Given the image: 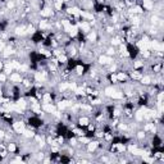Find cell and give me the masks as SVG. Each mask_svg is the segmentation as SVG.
<instances>
[{"label": "cell", "instance_id": "11", "mask_svg": "<svg viewBox=\"0 0 164 164\" xmlns=\"http://www.w3.org/2000/svg\"><path fill=\"white\" fill-rule=\"evenodd\" d=\"M142 7L146 10H151L154 9V1L153 0H142Z\"/></svg>", "mask_w": 164, "mask_h": 164}, {"label": "cell", "instance_id": "9", "mask_svg": "<svg viewBox=\"0 0 164 164\" xmlns=\"http://www.w3.org/2000/svg\"><path fill=\"white\" fill-rule=\"evenodd\" d=\"M39 28L41 30V31H48V30L51 28V24L49 23L48 21L42 19V21H40V22H39Z\"/></svg>", "mask_w": 164, "mask_h": 164}, {"label": "cell", "instance_id": "17", "mask_svg": "<svg viewBox=\"0 0 164 164\" xmlns=\"http://www.w3.org/2000/svg\"><path fill=\"white\" fill-rule=\"evenodd\" d=\"M75 72L77 76H82L83 73H85V67L82 66V64H77V66L75 67Z\"/></svg>", "mask_w": 164, "mask_h": 164}, {"label": "cell", "instance_id": "27", "mask_svg": "<svg viewBox=\"0 0 164 164\" xmlns=\"http://www.w3.org/2000/svg\"><path fill=\"white\" fill-rule=\"evenodd\" d=\"M163 100V91H159L158 94V101H162Z\"/></svg>", "mask_w": 164, "mask_h": 164}, {"label": "cell", "instance_id": "13", "mask_svg": "<svg viewBox=\"0 0 164 164\" xmlns=\"http://www.w3.org/2000/svg\"><path fill=\"white\" fill-rule=\"evenodd\" d=\"M57 60H58V63H59V64H66L68 62L67 54H66V53H60V54L57 57Z\"/></svg>", "mask_w": 164, "mask_h": 164}, {"label": "cell", "instance_id": "16", "mask_svg": "<svg viewBox=\"0 0 164 164\" xmlns=\"http://www.w3.org/2000/svg\"><path fill=\"white\" fill-rule=\"evenodd\" d=\"M140 82L144 86H149V85H151V82H153V78H151V76H142Z\"/></svg>", "mask_w": 164, "mask_h": 164}, {"label": "cell", "instance_id": "6", "mask_svg": "<svg viewBox=\"0 0 164 164\" xmlns=\"http://www.w3.org/2000/svg\"><path fill=\"white\" fill-rule=\"evenodd\" d=\"M40 15L44 18H49V17H51V15H54V12H53V9L50 7H44L40 10Z\"/></svg>", "mask_w": 164, "mask_h": 164}, {"label": "cell", "instance_id": "24", "mask_svg": "<svg viewBox=\"0 0 164 164\" xmlns=\"http://www.w3.org/2000/svg\"><path fill=\"white\" fill-rule=\"evenodd\" d=\"M7 78H8V76L5 75L4 72H0V82H1V83L7 82Z\"/></svg>", "mask_w": 164, "mask_h": 164}, {"label": "cell", "instance_id": "14", "mask_svg": "<svg viewBox=\"0 0 164 164\" xmlns=\"http://www.w3.org/2000/svg\"><path fill=\"white\" fill-rule=\"evenodd\" d=\"M127 80H128V76H127L126 72H119L117 73V81L118 82H127Z\"/></svg>", "mask_w": 164, "mask_h": 164}, {"label": "cell", "instance_id": "15", "mask_svg": "<svg viewBox=\"0 0 164 164\" xmlns=\"http://www.w3.org/2000/svg\"><path fill=\"white\" fill-rule=\"evenodd\" d=\"M35 135L36 134L32 131V129H26V128H24V131L22 132V136L24 138H27V140H28V138H33V137H35Z\"/></svg>", "mask_w": 164, "mask_h": 164}, {"label": "cell", "instance_id": "12", "mask_svg": "<svg viewBox=\"0 0 164 164\" xmlns=\"http://www.w3.org/2000/svg\"><path fill=\"white\" fill-rule=\"evenodd\" d=\"M129 76H131V78L134 80V81H140L141 77H142V73L140 72V71H137V69H134Z\"/></svg>", "mask_w": 164, "mask_h": 164}, {"label": "cell", "instance_id": "21", "mask_svg": "<svg viewBox=\"0 0 164 164\" xmlns=\"http://www.w3.org/2000/svg\"><path fill=\"white\" fill-rule=\"evenodd\" d=\"M136 137H137L138 140H144V138L146 137V132H145L144 129H142V131H138L137 134H136Z\"/></svg>", "mask_w": 164, "mask_h": 164}, {"label": "cell", "instance_id": "7", "mask_svg": "<svg viewBox=\"0 0 164 164\" xmlns=\"http://www.w3.org/2000/svg\"><path fill=\"white\" fill-rule=\"evenodd\" d=\"M144 131L146 132H150V134H155L156 132V125L155 123H153V122H150V123H146V125L144 126Z\"/></svg>", "mask_w": 164, "mask_h": 164}, {"label": "cell", "instance_id": "4", "mask_svg": "<svg viewBox=\"0 0 164 164\" xmlns=\"http://www.w3.org/2000/svg\"><path fill=\"white\" fill-rule=\"evenodd\" d=\"M77 27H78V30L83 31L85 33H87L91 31V24H90V22H87V21H82V22H78L77 23Z\"/></svg>", "mask_w": 164, "mask_h": 164}, {"label": "cell", "instance_id": "19", "mask_svg": "<svg viewBox=\"0 0 164 164\" xmlns=\"http://www.w3.org/2000/svg\"><path fill=\"white\" fill-rule=\"evenodd\" d=\"M141 68H144V62L142 60H135L134 62V69H141Z\"/></svg>", "mask_w": 164, "mask_h": 164}, {"label": "cell", "instance_id": "18", "mask_svg": "<svg viewBox=\"0 0 164 164\" xmlns=\"http://www.w3.org/2000/svg\"><path fill=\"white\" fill-rule=\"evenodd\" d=\"M7 150H8V153H15V151H17V144H15V142H9L8 144V146H7Z\"/></svg>", "mask_w": 164, "mask_h": 164}, {"label": "cell", "instance_id": "10", "mask_svg": "<svg viewBox=\"0 0 164 164\" xmlns=\"http://www.w3.org/2000/svg\"><path fill=\"white\" fill-rule=\"evenodd\" d=\"M77 123H78L80 127H86L90 123V118L89 117H78V119H77Z\"/></svg>", "mask_w": 164, "mask_h": 164}, {"label": "cell", "instance_id": "5", "mask_svg": "<svg viewBox=\"0 0 164 164\" xmlns=\"http://www.w3.org/2000/svg\"><path fill=\"white\" fill-rule=\"evenodd\" d=\"M9 80L13 83H21L22 82V76H21L19 72H12L10 75H9Z\"/></svg>", "mask_w": 164, "mask_h": 164}, {"label": "cell", "instance_id": "28", "mask_svg": "<svg viewBox=\"0 0 164 164\" xmlns=\"http://www.w3.org/2000/svg\"><path fill=\"white\" fill-rule=\"evenodd\" d=\"M3 68H4V63H3V62H1V60H0V71H1V69H3Z\"/></svg>", "mask_w": 164, "mask_h": 164}, {"label": "cell", "instance_id": "22", "mask_svg": "<svg viewBox=\"0 0 164 164\" xmlns=\"http://www.w3.org/2000/svg\"><path fill=\"white\" fill-rule=\"evenodd\" d=\"M72 131H73V134H75V135H77V136H78V137H80V136L86 135V134H85V131H83V129H81V128H73Z\"/></svg>", "mask_w": 164, "mask_h": 164}, {"label": "cell", "instance_id": "2", "mask_svg": "<svg viewBox=\"0 0 164 164\" xmlns=\"http://www.w3.org/2000/svg\"><path fill=\"white\" fill-rule=\"evenodd\" d=\"M113 58L109 57V55L107 54H103V55H99V64H101V66H109V64L113 63Z\"/></svg>", "mask_w": 164, "mask_h": 164}, {"label": "cell", "instance_id": "29", "mask_svg": "<svg viewBox=\"0 0 164 164\" xmlns=\"http://www.w3.org/2000/svg\"><path fill=\"white\" fill-rule=\"evenodd\" d=\"M63 3H68V1H71V0H62Z\"/></svg>", "mask_w": 164, "mask_h": 164}, {"label": "cell", "instance_id": "3", "mask_svg": "<svg viewBox=\"0 0 164 164\" xmlns=\"http://www.w3.org/2000/svg\"><path fill=\"white\" fill-rule=\"evenodd\" d=\"M99 147H100V142H99L98 140H95V141L90 140V142L86 145V151H87V153H94L96 149H99Z\"/></svg>", "mask_w": 164, "mask_h": 164}, {"label": "cell", "instance_id": "23", "mask_svg": "<svg viewBox=\"0 0 164 164\" xmlns=\"http://www.w3.org/2000/svg\"><path fill=\"white\" fill-rule=\"evenodd\" d=\"M116 54H117V51H116V49H114V46L113 48H108L107 49V55L112 57V55H116Z\"/></svg>", "mask_w": 164, "mask_h": 164}, {"label": "cell", "instance_id": "30", "mask_svg": "<svg viewBox=\"0 0 164 164\" xmlns=\"http://www.w3.org/2000/svg\"><path fill=\"white\" fill-rule=\"evenodd\" d=\"M77 1H78V3H82V1H83V0H77Z\"/></svg>", "mask_w": 164, "mask_h": 164}, {"label": "cell", "instance_id": "25", "mask_svg": "<svg viewBox=\"0 0 164 164\" xmlns=\"http://www.w3.org/2000/svg\"><path fill=\"white\" fill-rule=\"evenodd\" d=\"M77 144H78V140H77V138H75V137L69 138V146H76Z\"/></svg>", "mask_w": 164, "mask_h": 164}, {"label": "cell", "instance_id": "26", "mask_svg": "<svg viewBox=\"0 0 164 164\" xmlns=\"http://www.w3.org/2000/svg\"><path fill=\"white\" fill-rule=\"evenodd\" d=\"M114 31H116V28L112 26H109V27H107V33H109V35H112V33H114Z\"/></svg>", "mask_w": 164, "mask_h": 164}, {"label": "cell", "instance_id": "20", "mask_svg": "<svg viewBox=\"0 0 164 164\" xmlns=\"http://www.w3.org/2000/svg\"><path fill=\"white\" fill-rule=\"evenodd\" d=\"M120 39L118 37V36H117V37H112L110 39V44H112V46H117V45H119L120 44Z\"/></svg>", "mask_w": 164, "mask_h": 164}, {"label": "cell", "instance_id": "8", "mask_svg": "<svg viewBox=\"0 0 164 164\" xmlns=\"http://www.w3.org/2000/svg\"><path fill=\"white\" fill-rule=\"evenodd\" d=\"M86 40H87L89 42H96L98 41V32L96 31H90L87 32V36H86Z\"/></svg>", "mask_w": 164, "mask_h": 164}, {"label": "cell", "instance_id": "1", "mask_svg": "<svg viewBox=\"0 0 164 164\" xmlns=\"http://www.w3.org/2000/svg\"><path fill=\"white\" fill-rule=\"evenodd\" d=\"M26 123L23 122V120H15V122L13 123V131L15 132V134H19L22 135V132L24 131V128H26Z\"/></svg>", "mask_w": 164, "mask_h": 164}]
</instances>
